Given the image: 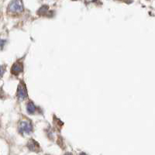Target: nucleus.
<instances>
[{
    "instance_id": "0eeeda50",
    "label": "nucleus",
    "mask_w": 155,
    "mask_h": 155,
    "mask_svg": "<svg viewBox=\"0 0 155 155\" xmlns=\"http://www.w3.org/2000/svg\"><path fill=\"white\" fill-rule=\"evenodd\" d=\"M65 155H72V154H66Z\"/></svg>"
},
{
    "instance_id": "f257e3e1",
    "label": "nucleus",
    "mask_w": 155,
    "mask_h": 155,
    "mask_svg": "<svg viewBox=\"0 0 155 155\" xmlns=\"http://www.w3.org/2000/svg\"><path fill=\"white\" fill-rule=\"evenodd\" d=\"M32 130V127L30 125V123L28 122H23L20 124L19 127V132L21 134H29Z\"/></svg>"
},
{
    "instance_id": "f03ea898",
    "label": "nucleus",
    "mask_w": 155,
    "mask_h": 155,
    "mask_svg": "<svg viewBox=\"0 0 155 155\" xmlns=\"http://www.w3.org/2000/svg\"><path fill=\"white\" fill-rule=\"evenodd\" d=\"M18 97L19 98V99H24L26 97V90L24 85H19V88H18Z\"/></svg>"
},
{
    "instance_id": "20e7f679",
    "label": "nucleus",
    "mask_w": 155,
    "mask_h": 155,
    "mask_svg": "<svg viewBox=\"0 0 155 155\" xmlns=\"http://www.w3.org/2000/svg\"><path fill=\"white\" fill-rule=\"evenodd\" d=\"M22 71H23V66L19 63H16L15 65L13 66V68H12V72L13 74H15V75H18Z\"/></svg>"
},
{
    "instance_id": "423d86ee",
    "label": "nucleus",
    "mask_w": 155,
    "mask_h": 155,
    "mask_svg": "<svg viewBox=\"0 0 155 155\" xmlns=\"http://www.w3.org/2000/svg\"><path fill=\"white\" fill-rule=\"evenodd\" d=\"M27 111H28L29 113H33V112L36 111V107L32 102H30L27 106Z\"/></svg>"
},
{
    "instance_id": "39448f33",
    "label": "nucleus",
    "mask_w": 155,
    "mask_h": 155,
    "mask_svg": "<svg viewBox=\"0 0 155 155\" xmlns=\"http://www.w3.org/2000/svg\"><path fill=\"white\" fill-rule=\"evenodd\" d=\"M29 148L31 150V151H37L39 149V146L37 144V143L33 141V140H30V143H29L28 144Z\"/></svg>"
},
{
    "instance_id": "7ed1b4c3",
    "label": "nucleus",
    "mask_w": 155,
    "mask_h": 155,
    "mask_svg": "<svg viewBox=\"0 0 155 155\" xmlns=\"http://www.w3.org/2000/svg\"><path fill=\"white\" fill-rule=\"evenodd\" d=\"M10 9L12 11H21L23 10L22 2L19 1H16L13 2V5H10Z\"/></svg>"
},
{
    "instance_id": "6e6552de",
    "label": "nucleus",
    "mask_w": 155,
    "mask_h": 155,
    "mask_svg": "<svg viewBox=\"0 0 155 155\" xmlns=\"http://www.w3.org/2000/svg\"><path fill=\"white\" fill-rule=\"evenodd\" d=\"M80 155H86V154H81Z\"/></svg>"
}]
</instances>
